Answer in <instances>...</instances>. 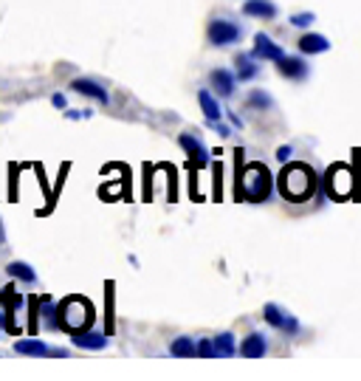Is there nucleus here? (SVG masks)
<instances>
[{"label":"nucleus","mask_w":361,"mask_h":381,"mask_svg":"<svg viewBox=\"0 0 361 381\" xmlns=\"http://www.w3.org/2000/svg\"><path fill=\"white\" fill-rule=\"evenodd\" d=\"M235 65H237V79H240V82H251V79L260 74V68L254 65V57H251V54L235 57Z\"/></svg>","instance_id":"18"},{"label":"nucleus","mask_w":361,"mask_h":381,"mask_svg":"<svg viewBox=\"0 0 361 381\" xmlns=\"http://www.w3.org/2000/svg\"><path fill=\"white\" fill-rule=\"evenodd\" d=\"M212 342H215V353H218V356H235V350H237V342H235V333H232V330L218 333Z\"/></svg>","instance_id":"20"},{"label":"nucleus","mask_w":361,"mask_h":381,"mask_svg":"<svg viewBox=\"0 0 361 381\" xmlns=\"http://www.w3.org/2000/svg\"><path fill=\"white\" fill-rule=\"evenodd\" d=\"M313 20H316L313 12H294L291 15V26H296V29H308Z\"/></svg>","instance_id":"23"},{"label":"nucleus","mask_w":361,"mask_h":381,"mask_svg":"<svg viewBox=\"0 0 361 381\" xmlns=\"http://www.w3.org/2000/svg\"><path fill=\"white\" fill-rule=\"evenodd\" d=\"M282 330H285L288 336H296V333L302 330V325H299V322H296L294 316H288V319H285V328H282Z\"/></svg>","instance_id":"25"},{"label":"nucleus","mask_w":361,"mask_h":381,"mask_svg":"<svg viewBox=\"0 0 361 381\" xmlns=\"http://www.w3.org/2000/svg\"><path fill=\"white\" fill-rule=\"evenodd\" d=\"M243 181L249 183V193H246L249 198H246V201H263V198L268 195V189H271V178H268V169H265L263 164L246 167Z\"/></svg>","instance_id":"3"},{"label":"nucleus","mask_w":361,"mask_h":381,"mask_svg":"<svg viewBox=\"0 0 361 381\" xmlns=\"http://www.w3.org/2000/svg\"><path fill=\"white\" fill-rule=\"evenodd\" d=\"M169 353L178 356V359H190V356H198V342H192L190 336H178L172 339L169 344Z\"/></svg>","instance_id":"17"},{"label":"nucleus","mask_w":361,"mask_h":381,"mask_svg":"<svg viewBox=\"0 0 361 381\" xmlns=\"http://www.w3.org/2000/svg\"><path fill=\"white\" fill-rule=\"evenodd\" d=\"M82 113H77V110H65V119H79Z\"/></svg>","instance_id":"29"},{"label":"nucleus","mask_w":361,"mask_h":381,"mask_svg":"<svg viewBox=\"0 0 361 381\" xmlns=\"http://www.w3.org/2000/svg\"><path fill=\"white\" fill-rule=\"evenodd\" d=\"M215 130H218V136H223V138H226V136H232V130H229V127H226V124H218V127H215Z\"/></svg>","instance_id":"28"},{"label":"nucleus","mask_w":361,"mask_h":381,"mask_svg":"<svg viewBox=\"0 0 361 381\" xmlns=\"http://www.w3.org/2000/svg\"><path fill=\"white\" fill-rule=\"evenodd\" d=\"M299 51L302 54H324L327 49H330V40L324 37V34H316V32H308V34H302L299 37Z\"/></svg>","instance_id":"14"},{"label":"nucleus","mask_w":361,"mask_h":381,"mask_svg":"<svg viewBox=\"0 0 361 381\" xmlns=\"http://www.w3.org/2000/svg\"><path fill=\"white\" fill-rule=\"evenodd\" d=\"M6 240V229H4V224H0V243Z\"/></svg>","instance_id":"30"},{"label":"nucleus","mask_w":361,"mask_h":381,"mask_svg":"<svg viewBox=\"0 0 361 381\" xmlns=\"http://www.w3.org/2000/svg\"><path fill=\"white\" fill-rule=\"evenodd\" d=\"M206 40L215 46V49H223V46H235L240 40V26L237 23H229V20H209L206 26Z\"/></svg>","instance_id":"4"},{"label":"nucleus","mask_w":361,"mask_h":381,"mask_svg":"<svg viewBox=\"0 0 361 381\" xmlns=\"http://www.w3.org/2000/svg\"><path fill=\"white\" fill-rule=\"evenodd\" d=\"M198 102H201V110H204L206 122H209V124H218V122H221V116H223V110H221L218 99H215L209 91H201V93H198Z\"/></svg>","instance_id":"15"},{"label":"nucleus","mask_w":361,"mask_h":381,"mask_svg":"<svg viewBox=\"0 0 361 381\" xmlns=\"http://www.w3.org/2000/svg\"><path fill=\"white\" fill-rule=\"evenodd\" d=\"M71 344L79 347V350H105V347H107V333L88 328V330L71 333Z\"/></svg>","instance_id":"7"},{"label":"nucleus","mask_w":361,"mask_h":381,"mask_svg":"<svg viewBox=\"0 0 361 381\" xmlns=\"http://www.w3.org/2000/svg\"><path fill=\"white\" fill-rule=\"evenodd\" d=\"M277 71H280L285 79L299 82V79L308 77V63H305L302 57H280V60H277Z\"/></svg>","instance_id":"10"},{"label":"nucleus","mask_w":361,"mask_h":381,"mask_svg":"<svg viewBox=\"0 0 361 381\" xmlns=\"http://www.w3.org/2000/svg\"><path fill=\"white\" fill-rule=\"evenodd\" d=\"M51 105H54V108H68V102H65L63 93H54V96H51Z\"/></svg>","instance_id":"27"},{"label":"nucleus","mask_w":361,"mask_h":381,"mask_svg":"<svg viewBox=\"0 0 361 381\" xmlns=\"http://www.w3.org/2000/svg\"><path fill=\"white\" fill-rule=\"evenodd\" d=\"M209 85L218 96H232L235 88H237V74H232L229 68H215L209 74Z\"/></svg>","instance_id":"8"},{"label":"nucleus","mask_w":361,"mask_h":381,"mask_svg":"<svg viewBox=\"0 0 361 381\" xmlns=\"http://www.w3.org/2000/svg\"><path fill=\"white\" fill-rule=\"evenodd\" d=\"M265 350H268V342H265V336H263V333H257V330H251V333L240 342V356L260 359V356H265Z\"/></svg>","instance_id":"13"},{"label":"nucleus","mask_w":361,"mask_h":381,"mask_svg":"<svg viewBox=\"0 0 361 381\" xmlns=\"http://www.w3.org/2000/svg\"><path fill=\"white\" fill-rule=\"evenodd\" d=\"M93 316H96V311L85 297H65L60 302V322L68 330V336L79 333V330H88L93 325Z\"/></svg>","instance_id":"2"},{"label":"nucleus","mask_w":361,"mask_h":381,"mask_svg":"<svg viewBox=\"0 0 361 381\" xmlns=\"http://www.w3.org/2000/svg\"><path fill=\"white\" fill-rule=\"evenodd\" d=\"M246 105H249L251 110H271V108H274V99H271L265 91H251V93L246 96Z\"/></svg>","instance_id":"21"},{"label":"nucleus","mask_w":361,"mask_h":381,"mask_svg":"<svg viewBox=\"0 0 361 381\" xmlns=\"http://www.w3.org/2000/svg\"><path fill=\"white\" fill-rule=\"evenodd\" d=\"M198 356H206V359L218 356V353H215V342H209V339H201V342H198Z\"/></svg>","instance_id":"24"},{"label":"nucleus","mask_w":361,"mask_h":381,"mask_svg":"<svg viewBox=\"0 0 361 381\" xmlns=\"http://www.w3.org/2000/svg\"><path fill=\"white\" fill-rule=\"evenodd\" d=\"M263 316H265V322H268L271 328H280V330L285 328V319H288L285 311H282L280 305H274V302H268V305L263 308Z\"/></svg>","instance_id":"22"},{"label":"nucleus","mask_w":361,"mask_h":381,"mask_svg":"<svg viewBox=\"0 0 361 381\" xmlns=\"http://www.w3.org/2000/svg\"><path fill=\"white\" fill-rule=\"evenodd\" d=\"M6 271H9V277H15V280H20V283H26V285L37 283V274H34V269H32L29 263H23V260H15V263H9V266H6Z\"/></svg>","instance_id":"19"},{"label":"nucleus","mask_w":361,"mask_h":381,"mask_svg":"<svg viewBox=\"0 0 361 381\" xmlns=\"http://www.w3.org/2000/svg\"><path fill=\"white\" fill-rule=\"evenodd\" d=\"M40 319H43V325L51 328V330L63 328V322H60V305H54L48 297H43V299H40Z\"/></svg>","instance_id":"16"},{"label":"nucleus","mask_w":361,"mask_h":381,"mask_svg":"<svg viewBox=\"0 0 361 381\" xmlns=\"http://www.w3.org/2000/svg\"><path fill=\"white\" fill-rule=\"evenodd\" d=\"M291 153H294V150H291V147H288V144H282V147H280V150H277V158H280V161H282V164H288V161H291Z\"/></svg>","instance_id":"26"},{"label":"nucleus","mask_w":361,"mask_h":381,"mask_svg":"<svg viewBox=\"0 0 361 381\" xmlns=\"http://www.w3.org/2000/svg\"><path fill=\"white\" fill-rule=\"evenodd\" d=\"M249 54H251L254 60H274V63H277L280 57H285V51H282V49H280L268 34H263V32H260V34H254V46H251V51H249Z\"/></svg>","instance_id":"6"},{"label":"nucleus","mask_w":361,"mask_h":381,"mask_svg":"<svg viewBox=\"0 0 361 381\" xmlns=\"http://www.w3.org/2000/svg\"><path fill=\"white\" fill-rule=\"evenodd\" d=\"M313 183H316V178L305 164H285L280 172V181H277L285 201H305L313 193Z\"/></svg>","instance_id":"1"},{"label":"nucleus","mask_w":361,"mask_h":381,"mask_svg":"<svg viewBox=\"0 0 361 381\" xmlns=\"http://www.w3.org/2000/svg\"><path fill=\"white\" fill-rule=\"evenodd\" d=\"M243 15L254 18V20H274L277 18V6L271 4V0H246Z\"/></svg>","instance_id":"11"},{"label":"nucleus","mask_w":361,"mask_h":381,"mask_svg":"<svg viewBox=\"0 0 361 381\" xmlns=\"http://www.w3.org/2000/svg\"><path fill=\"white\" fill-rule=\"evenodd\" d=\"M71 91H77V93H82V96H88V99H96L99 105H107V102H110L107 91H105L99 82H93V79H74V82H71Z\"/></svg>","instance_id":"12"},{"label":"nucleus","mask_w":361,"mask_h":381,"mask_svg":"<svg viewBox=\"0 0 361 381\" xmlns=\"http://www.w3.org/2000/svg\"><path fill=\"white\" fill-rule=\"evenodd\" d=\"M178 144L184 147V153H187L198 167H206V164H209V153H206V147H204L192 133H180V136H178Z\"/></svg>","instance_id":"9"},{"label":"nucleus","mask_w":361,"mask_h":381,"mask_svg":"<svg viewBox=\"0 0 361 381\" xmlns=\"http://www.w3.org/2000/svg\"><path fill=\"white\" fill-rule=\"evenodd\" d=\"M15 353H20V356H68L65 347H54V344H46L40 339H18Z\"/></svg>","instance_id":"5"}]
</instances>
